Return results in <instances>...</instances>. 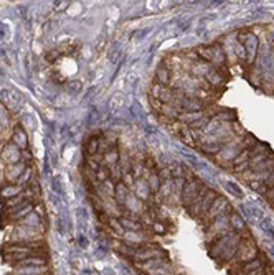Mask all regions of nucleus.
<instances>
[{"mask_svg": "<svg viewBox=\"0 0 274 275\" xmlns=\"http://www.w3.org/2000/svg\"><path fill=\"white\" fill-rule=\"evenodd\" d=\"M264 184H266V188H274V171L264 180Z\"/></svg>", "mask_w": 274, "mask_h": 275, "instance_id": "nucleus-13", "label": "nucleus"}, {"mask_svg": "<svg viewBox=\"0 0 274 275\" xmlns=\"http://www.w3.org/2000/svg\"><path fill=\"white\" fill-rule=\"evenodd\" d=\"M130 167H132V170H134V176H136V178L139 180L142 176V170H144V163L141 162V160L139 158H134L132 160V163H130Z\"/></svg>", "mask_w": 274, "mask_h": 275, "instance_id": "nucleus-8", "label": "nucleus"}, {"mask_svg": "<svg viewBox=\"0 0 274 275\" xmlns=\"http://www.w3.org/2000/svg\"><path fill=\"white\" fill-rule=\"evenodd\" d=\"M216 198H218V196H216V193L213 191V190H208L207 191V195H205V198H203L202 199V203H200L198 204V208L197 209H195V216H205L207 214V211H208V209H210V206H211V204H213V201L216 199Z\"/></svg>", "mask_w": 274, "mask_h": 275, "instance_id": "nucleus-3", "label": "nucleus"}, {"mask_svg": "<svg viewBox=\"0 0 274 275\" xmlns=\"http://www.w3.org/2000/svg\"><path fill=\"white\" fill-rule=\"evenodd\" d=\"M97 145H99V138H97V137H93L91 140H89V143H88V155L96 153Z\"/></svg>", "mask_w": 274, "mask_h": 275, "instance_id": "nucleus-10", "label": "nucleus"}, {"mask_svg": "<svg viewBox=\"0 0 274 275\" xmlns=\"http://www.w3.org/2000/svg\"><path fill=\"white\" fill-rule=\"evenodd\" d=\"M244 48L249 51V61H253V58H255V53H256V48H258V42L253 35H248V42L244 43Z\"/></svg>", "mask_w": 274, "mask_h": 275, "instance_id": "nucleus-6", "label": "nucleus"}, {"mask_svg": "<svg viewBox=\"0 0 274 275\" xmlns=\"http://www.w3.org/2000/svg\"><path fill=\"white\" fill-rule=\"evenodd\" d=\"M169 75H170V69L167 68V64H161L157 69V83L165 86V83L169 81Z\"/></svg>", "mask_w": 274, "mask_h": 275, "instance_id": "nucleus-5", "label": "nucleus"}, {"mask_svg": "<svg viewBox=\"0 0 274 275\" xmlns=\"http://www.w3.org/2000/svg\"><path fill=\"white\" fill-rule=\"evenodd\" d=\"M268 196H274V188H271V191L268 193Z\"/></svg>", "mask_w": 274, "mask_h": 275, "instance_id": "nucleus-14", "label": "nucleus"}, {"mask_svg": "<svg viewBox=\"0 0 274 275\" xmlns=\"http://www.w3.org/2000/svg\"><path fill=\"white\" fill-rule=\"evenodd\" d=\"M180 121L187 122V124H192V122H197L200 119H203V112L202 110H195V112H182L178 116Z\"/></svg>", "mask_w": 274, "mask_h": 275, "instance_id": "nucleus-4", "label": "nucleus"}, {"mask_svg": "<svg viewBox=\"0 0 274 275\" xmlns=\"http://www.w3.org/2000/svg\"><path fill=\"white\" fill-rule=\"evenodd\" d=\"M207 122H208V119L203 117V119H200V121H197V122H192V124H189V125H190V129H200V127H205Z\"/></svg>", "mask_w": 274, "mask_h": 275, "instance_id": "nucleus-12", "label": "nucleus"}, {"mask_svg": "<svg viewBox=\"0 0 274 275\" xmlns=\"http://www.w3.org/2000/svg\"><path fill=\"white\" fill-rule=\"evenodd\" d=\"M202 188H203V184L200 182H197V180L185 183V186L182 188V203L187 209H190V206L193 204V201L198 196V193Z\"/></svg>", "mask_w": 274, "mask_h": 275, "instance_id": "nucleus-2", "label": "nucleus"}, {"mask_svg": "<svg viewBox=\"0 0 274 275\" xmlns=\"http://www.w3.org/2000/svg\"><path fill=\"white\" fill-rule=\"evenodd\" d=\"M104 158H106V162H108L109 165L114 167V165H117V162H119V153H117L116 150H113V152H106Z\"/></svg>", "mask_w": 274, "mask_h": 275, "instance_id": "nucleus-9", "label": "nucleus"}, {"mask_svg": "<svg viewBox=\"0 0 274 275\" xmlns=\"http://www.w3.org/2000/svg\"><path fill=\"white\" fill-rule=\"evenodd\" d=\"M202 152H205V153H218L220 145H203Z\"/></svg>", "mask_w": 274, "mask_h": 275, "instance_id": "nucleus-11", "label": "nucleus"}, {"mask_svg": "<svg viewBox=\"0 0 274 275\" xmlns=\"http://www.w3.org/2000/svg\"><path fill=\"white\" fill-rule=\"evenodd\" d=\"M225 214H230V204L225 198H216L213 201V204L210 206V209L207 211V214L202 217V223H205L207 226H210L215 219L222 217Z\"/></svg>", "mask_w": 274, "mask_h": 275, "instance_id": "nucleus-1", "label": "nucleus"}, {"mask_svg": "<svg viewBox=\"0 0 274 275\" xmlns=\"http://www.w3.org/2000/svg\"><path fill=\"white\" fill-rule=\"evenodd\" d=\"M124 94H121V92H117V94H114V96L111 97V102H109V106H111L113 109H117V107H121V106H124Z\"/></svg>", "mask_w": 274, "mask_h": 275, "instance_id": "nucleus-7", "label": "nucleus"}]
</instances>
